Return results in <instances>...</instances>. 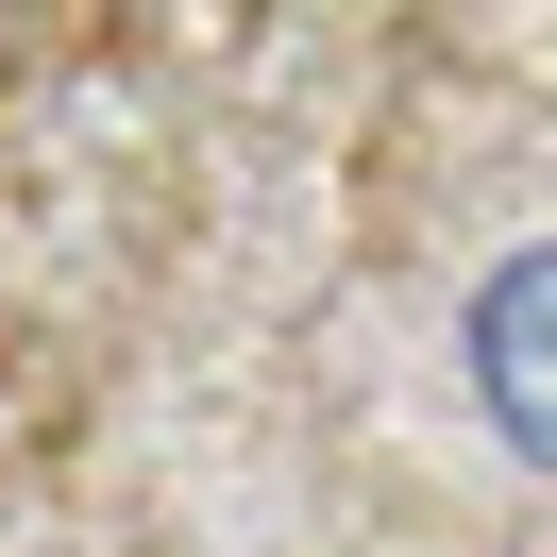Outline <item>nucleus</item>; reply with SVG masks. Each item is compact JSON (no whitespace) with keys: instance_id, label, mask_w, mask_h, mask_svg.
Listing matches in <instances>:
<instances>
[{"instance_id":"f257e3e1","label":"nucleus","mask_w":557,"mask_h":557,"mask_svg":"<svg viewBox=\"0 0 557 557\" xmlns=\"http://www.w3.org/2000/svg\"><path fill=\"white\" fill-rule=\"evenodd\" d=\"M456 355H473L490 440H507L523 473H557V237H523V253H490V271H473Z\"/></svg>"}]
</instances>
